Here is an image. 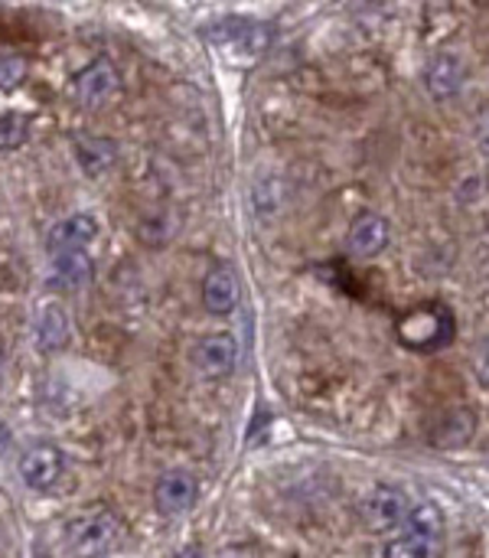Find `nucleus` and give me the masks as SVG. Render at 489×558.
<instances>
[{"label": "nucleus", "mask_w": 489, "mask_h": 558, "mask_svg": "<svg viewBox=\"0 0 489 558\" xmlns=\"http://www.w3.org/2000/svg\"><path fill=\"white\" fill-rule=\"evenodd\" d=\"M72 92H75V101L85 105V108H98L105 105L114 92H118V72L108 59H95L88 62L75 78H72Z\"/></svg>", "instance_id": "obj_6"}, {"label": "nucleus", "mask_w": 489, "mask_h": 558, "mask_svg": "<svg viewBox=\"0 0 489 558\" xmlns=\"http://www.w3.org/2000/svg\"><path fill=\"white\" fill-rule=\"evenodd\" d=\"M474 373H477V383L489 389V340L480 343V350H477V356H474Z\"/></svg>", "instance_id": "obj_17"}, {"label": "nucleus", "mask_w": 489, "mask_h": 558, "mask_svg": "<svg viewBox=\"0 0 489 558\" xmlns=\"http://www.w3.org/2000/svg\"><path fill=\"white\" fill-rule=\"evenodd\" d=\"M105 558H108V556H105Z\"/></svg>", "instance_id": "obj_20"}, {"label": "nucleus", "mask_w": 489, "mask_h": 558, "mask_svg": "<svg viewBox=\"0 0 489 558\" xmlns=\"http://www.w3.org/2000/svg\"><path fill=\"white\" fill-rule=\"evenodd\" d=\"M405 533L386 546V558H441L444 553V517L435 504H421L408 513Z\"/></svg>", "instance_id": "obj_2"}, {"label": "nucleus", "mask_w": 489, "mask_h": 558, "mask_svg": "<svg viewBox=\"0 0 489 558\" xmlns=\"http://www.w3.org/2000/svg\"><path fill=\"white\" fill-rule=\"evenodd\" d=\"M196 497H199L196 477L190 471H180V468L167 471L154 487V507L163 517H183L186 510H193Z\"/></svg>", "instance_id": "obj_5"}, {"label": "nucleus", "mask_w": 489, "mask_h": 558, "mask_svg": "<svg viewBox=\"0 0 489 558\" xmlns=\"http://www.w3.org/2000/svg\"><path fill=\"white\" fill-rule=\"evenodd\" d=\"M216 558H252V553L248 549H222Z\"/></svg>", "instance_id": "obj_19"}, {"label": "nucleus", "mask_w": 489, "mask_h": 558, "mask_svg": "<svg viewBox=\"0 0 489 558\" xmlns=\"http://www.w3.org/2000/svg\"><path fill=\"white\" fill-rule=\"evenodd\" d=\"M65 536V549L69 556L75 558H105L111 556L124 536V523L114 510H88V513H78L65 523L62 530Z\"/></svg>", "instance_id": "obj_1"}, {"label": "nucleus", "mask_w": 489, "mask_h": 558, "mask_svg": "<svg viewBox=\"0 0 489 558\" xmlns=\"http://www.w3.org/2000/svg\"><path fill=\"white\" fill-rule=\"evenodd\" d=\"M464 78H467V69L457 52H438L425 72V85L435 98H454L464 88Z\"/></svg>", "instance_id": "obj_10"}, {"label": "nucleus", "mask_w": 489, "mask_h": 558, "mask_svg": "<svg viewBox=\"0 0 489 558\" xmlns=\"http://www.w3.org/2000/svg\"><path fill=\"white\" fill-rule=\"evenodd\" d=\"M65 471V458L56 445H33L20 454L16 474L29 490H49Z\"/></svg>", "instance_id": "obj_4"}, {"label": "nucleus", "mask_w": 489, "mask_h": 558, "mask_svg": "<svg viewBox=\"0 0 489 558\" xmlns=\"http://www.w3.org/2000/svg\"><path fill=\"white\" fill-rule=\"evenodd\" d=\"M23 137H26V121H23V114H16V111L0 114V147H3V150H7V147H20Z\"/></svg>", "instance_id": "obj_15"}, {"label": "nucleus", "mask_w": 489, "mask_h": 558, "mask_svg": "<svg viewBox=\"0 0 489 558\" xmlns=\"http://www.w3.org/2000/svg\"><path fill=\"white\" fill-rule=\"evenodd\" d=\"M72 157H75V163L82 167L85 177H101V173L118 160V147H114V141H108V137L78 134L75 144H72Z\"/></svg>", "instance_id": "obj_12"}, {"label": "nucleus", "mask_w": 489, "mask_h": 558, "mask_svg": "<svg viewBox=\"0 0 489 558\" xmlns=\"http://www.w3.org/2000/svg\"><path fill=\"white\" fill-rule=\"evenodd\" d=\"M346 242H350V252L356 258H376L389 245V222L379 213H363L350 226V239Z\"/></svg>", "instance_id": "obj_11"}, {"label": "nucleus", "mask_w": 489, "mask_h": 558, "mask_svg": "<svg viewBox=\"0 0 489 558\" xmlns=\"http://www.w3.org/2000/svg\"><path fill=\"white\" fill-rule=\"evenodd\" d=\"M26 75V62L16 52H0V88L16 85Z\"/></svg>", "instance_id": "obj_16"}, {"label": "nucleus", "mask_w": 489, "mask_h": 558, "mask_svg": "<svg viewBox=\"0 0 489 558\" xmlns=\"http://www.w3.org/2000/svg\"><path fill=\"white\" fill-rule=\"evenodd\" d=\"M203 304L216 317H225V314L235 311V304H239V281H235V275L229 268H216V271L206 275V281H203Z\"/></svg>", "instance_id": "obj_13"}, {"label": "nucleus", "mask_w": 489, "mask_h": 558, "mask_svg": "<svg viewBox=\"0 0 489 558\" xmlns=\"http://www.w3.org/2000/svg\"><path fill=\"white\" fill-rule=\"evenodd\" d=\"M69 314L59 304H46L36 317V340L42 350H59L69 343Z\"/></svg>", "instance_id": "obj_14"}, {"label": "nucleus", "mask_w": 489, "mask_h": 558, "mask_svg": "<svg viewBox=\"0 0 489 558\" xmlns=\"http://www.w3.org/2000/svg\"><path fill=\"white\" fill-rule=\"evenodd\" d=\"M408 513H412L408 494L402 487H392V484H376L359 500V520L366 523V530H372L379 536L402 530Z\"/></svg>", "instance_id": "obj_3"}, {"label": "nucleus", "mask_w": 489, "mask_h": 558, "mask_svg": "<svg viewBox=\"0 0 489 558\" xmlns=\"http://www.w3.org/2000/svg\"><path fill=\"white\" fill-rule=\"evenodd\" d=\"M95 235H98V219H95L91 213H75V216L59 219V222L49 229L46 245H49V252H78V248H85Z\"/></svg>", "instance_id": "obj_9"}, {"label": "nucleus", "mask_w": 489, "mask_h": 558, "mask_svg": "<svg viewBox=\"0 0 489 558\" xmlns=\"http://www.w3.org/2000/svg\"><path fill=\"white\" fill-rule=\"evenodd\" d=\"M239 363V340L232 333H209L193 347V366L203 376H229Z\"/></svg>", "instance_id": "obj_7"}, {"label": "nucleus", "mask_w": 489, "mask_h": 558, "mask_svg": "<svg viewBox=\"0 0 489 558\" xmlns=\"http://www.w3.org/2000/svg\"><path fill=\"white\" fill-rule=\"evenodd\" d=\"M91 258L85 255V248L78 252H56L52 262H49V275H46V284L52 291H78L91 281Z\"/></svg>", "instance_id": "obj_8"}, {"label": "nucleus", "mask_w": 489, "mask_h": 558, "mask_svg": "<svg viewBox=\"0 0 489 558\" xmlns=\"http://www.w3.org/2000/svg\"><path fill=\"white\" fill-rule=\"evenodd\" d=\"M477 137H480V147L489 154V111H484V118L477 124Z\"/></svg>", "instance_id": "obj_18"}]
</instances>
